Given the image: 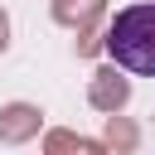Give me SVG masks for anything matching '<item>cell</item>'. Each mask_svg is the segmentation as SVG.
<instances>
[{
  "label": "cell",
  "instance_id": "1",
  "mask_svg": "<svg viewBox=\"0 0 155 155\" xmlns=\"http://www.w3.org/2000/svg\"><path fill=\"white\" fill-rule=\"evenodd\" d=\"M107 58L136 78H155V5L116 10L107 29Z\"/></svg>",
  "mask_w": 155,
  "mask_h": 155
}]
</instances>
